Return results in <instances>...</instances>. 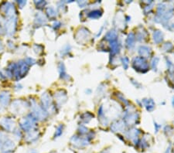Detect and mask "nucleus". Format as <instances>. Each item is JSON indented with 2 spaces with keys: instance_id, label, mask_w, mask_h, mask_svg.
<instances>
[{
  "instance_id": "nucleus-6",
  "label": "nucleus",
  "mask_w": 174,
  "mask_h": 153,
  "mask_svg": "<svg viewBox=\"0 0 174 153\" xmlns=\"http://www.w3.org/2000/svg\"><path fill=\"white\" fill-rule=\"evenodd\" d=\"M139 50H142V51L143 50V52H139L143 56H145V53H146L147 56H150V53H151L150 48L147 47V46H141V47H140V49H139ZM143 56H142V57H143Z\"/></svg>"
},
{
  "instance_id": "nucleus-4",
  "label": "nucleus",
  "mask_w": 174,
  "mask_h": 153,
  "mask_svg": "<svg viewBox=\"0 0 174 153\" xmlns=\"http://www.w3.org/2000/svg\"><path fill=\"white\" fill-rule=\"evenodd\" d=\"M116 36H117L116 33H115V31L112 30V31H110V32H108V33H107L106 39L109 40H111V42H112V41L116 40Z\"/></svg>"
},
{
  "instance_id": "nucleus-3",
  "label": "nucleus",
  "mask_w": 174,
  "mask_h": 153,
  "mask_svg": "<svg viewBox=\"0 0 174 153\" xmlns=\"http://www.w3.org/2000/svg\"><path fill=\"white\" fill-rule=\"evenodd\" d=\"M153 37H154V41L157 44L159 43H161L163 41V34L160 31H155L153 34Z\"/></svg>"
},
{
  "instance_id": "nucleus-5",
  "label": "nucleus",
  "mask_w": 174,
  "mask_h": 153,
  "mask_svg": "<svg viewBox=\"0 0 174 153\" xmlns=\"http://www.w3.org/2000/svg\"><path fill=\"white\" fill-rule=\"evenodd\" d=\"M134 42H135V36H134V34L131 33V34H129V36H128V39L126 40V46H128V47L129 46L131 47L132 46L134 45Z\"/></svg>"
},
{
  "instance_id": "nucleus-7",
  "label": "nucleus",
  "mask_w": 174,
  "mask_h": 153,
  "mask_svg": "<svg viewBox=\"0 0 174 153\" xmlns=\"http://www.w3.org/2000/svg\"><path fill=\"white\" fill-rule=\"evenodd\" d=\"M101 16V12L99 10H95L93 11L92 13H91V14L89 15L90 17L91 18H98Z\"/></svg>"
},
{
  "instance_id": "nucleus-1",
  "label": "nucleus",
  "mask_w": 174,
  "mask_h": 153,
  "mask_svg": "<svg viewBox=\"0 0 174 153\" xmlns=\"http://www.w3.org/2000/svg\"><path fill=\"white\" fill-rule=\"evenodd\" d=\"M133 67L137 71L140 72H146L148 71V64L143 57H136L133 60Z\"/></svg>"
},
{
  "instance_id": "nucleus-2",
  "label": "nucleus",
  "mask_w": 174,
  "mask_h": 153,
  "mask_svg": "<svg viewBox=\"0 0 174 153\" xmlns=\"http://www.w3.org/2000/svg\"><path fill=\"white\" fill-rule=\"evenodd\" d=\"M143 102L148 111H153L154 108H155V103L152 99H144Z\"/></svg>"
},
{
  "instance_id": "nucleus-8",
  "label": "nucleus",
  "mask_w": 174,
  "mask_h": 153,
  "mask_svg": "<svg viewBox=\"0 0 174 153\" xmlns=\"http://www.w3.org/2000/svg\"><path fill=\"white\" fill-rule=\"evenodd\" d=\"M122 61H123V65L124 64H125V69H127V68H128V58H126V57H124L123 59H122Z\"/></svg>"
}]
</instances>
